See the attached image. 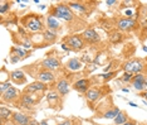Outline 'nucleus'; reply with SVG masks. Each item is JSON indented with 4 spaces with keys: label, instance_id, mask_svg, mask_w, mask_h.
I'll return each mask as SVG.
<instances>
[{
    "label": "nucleus",
    "instance_id": "f257e3e1",
    "mask_svg": "<svg viewBox=\"0 0 147 125\" xmlns=\"http://www.w3.org/2000/svg\"><path fill=\"white\" fill-rule=\"evenodd\" d=\"M20 24L26 32L43 33L45 30V25L43 23V15L35 14V13H29V14L23 15L20 18Z\"/></svg>",
    "mask_w": 147,
    "mask_h": 125
},
{
    "label": "nucleus",
    "instance_id": "f03ea898",
    "mask_svg": "<svg viewBox=\"0 0 147 125\" xmlns=\"http://www.w3.org/2000/svg\"><path fill=\"white\" fill-rule=\"evenodd\" d=\"M59 20H64V22H74L77 19V15L73 10L69 8L67 3H58L55 5H52L49 8V14Z\"/></svg>",
    "mask_w": 147,
    "mask_h": 125
},
{
    "label": "nucleus",
    "instance_id": "7ed1b4c3",
    "mask_svg": "<svg viewBox=\"0 0 147 125\" xmlns=\"http://www.w3.org/2000/svg\"><path fill=\"white\" fill-rule=\"evenodd\" d=\"M122 70L125 71V72L132 73V75H138V73H142V71L145 70V63H143L142 59L132 58V59L123 63Z\"/></svg>",
    "mask_w": 147,
    "mask_h": 125
},
{
    "label": "nucleus",
    "instance_id": "20e7f679",
    "mask_svg": "<svg viewBox=\"0 0 147 125\" xmlns=\"http://www.w3.org/2000/svg\"><path fill=\"white\" fill-rule=\"evenodd\" d=\"M64 43L69 47L71 51H82L86 47V40L79 34H72L64 38Z\"/></svg>",
    "mask_w": 147,
    "mask_h": 125
},
{
    "label": "nucleus",
    "instance_id": "39448f33",
    "mask_svg": "<svg viewBox=\"0 0 147 125\" xmlns=\"http://www.w3.org/2000/svg\"><path fill=\"white\" fill-rule=\"evenodd\" d=\"M40 66H42V68L49 70L53 72V71H57V70L61 68L62 62H61V58H59V57L53 56L52 53H48L45 58L40 62Z\"/></svg>",
    "mask_w": 147,
    "mask_h": 125
},
{
    "label": "nucleus",
    "instance_id": "423d86ee",
    "mask_svg": "<svg viewBox=\"0 0 147 125\" xmlns=\"http://www.w3.org/2000/svg\"><path fill=\"white\" fill-rule=\"evenodd\" d=\"M39 94V92H38ZM42 96L36 94H23L20 97V106L26 110H32L38 102H40Z\"/></svg>",
    "mask_w": 147,
    "mask_h": 125
},
{
    "label": "nucleus",
    "instance_id": "0eeeda50",
    "mask_svg": "<svg viewBox=\"0 0 147 125\" xmlns=\"http://www.w3.org/2000/svg\"><path fill=\"white\" fill-rule=\"evenodd\" d=\"M30 52H28L26 49H23L22 47L18 46H13L10 48V55H9V58H10L11 63H16V62H20V61L28 58Z\"/></svg>",
    "mask_w": 147,
    "mask_h": 125
},
{
    "label": "nucleus",
    "instance_id": "6e6552de",
    "mask_svg": "<svg viewBox=\"0 0 147 125\" xmlns=\"http://www.w3.org/2000/svg\"><path fill=\"white\" fill-rule=\"evenodd\" d=\"M22 91L18 90L16 87L11 86L8 91H5L4 94L1 95V102H15V101H20V97H22Z\"/></svg>",
    "mask_w": 147,
    "mask_h": 125
},
{
    "label": "nucleus",
    "instance_id": "1a4fd4ad",
    "mask_svg": "<svg viewBox=\"0 0 147 125\" xmlns=\"http://www.w3.org/2000/svg\"><path fill=\"white\" fill-rule=\"evenodd\" d=\"M136 20L133 18H121L118 19L116 22V27L118 30H121V32H131L136 28Z\"/></svg>",
    "mask_w": 147,
    "mask_h": 125
},
{
    "label": "nucleus",
    "instance_id": "9d476101",
    "mask_svg": "<svg viewBox=\"0 0 147 125\" xmlns=\"http://www.w3.org/2000/svg\"><path fill=\"white\" fill-rule=\"evenodd\" d=\"M83 37V39L86 40L87 44H97V43L101 42V36L96 32L94 28H86L84 32L81 34Z\"/></svg>",
    "mask_w": 147,
    "mask_h": 125
},
{
    "label": "nucleus",
    "instance_id": "9b49d317",
    "mask_svg": "<svg viewBox=\"0 0 147 125\" xmlns=\"http://www.w3.org/2000/svg\"><path fill=\"white\" fill-rule=\"evenodd\" d=\"M93 85V82H92V80L91 79H79V80H77L72 85V87L77 92H79V94H86L88 92V90L89 89H92V86Z\"/></svg>",
    "mask_w": 147,
    "mask_h": 125
},
{
    "label": "nucleus",
    "instance_id": "f8f14e48",
    "mask_svg": "<svg viewBox=\"0 0 147 125\" xmlns=\"http://www.w3.org/2000/svg\"><path fill=\"white\" fill-rule=\"evenodd\" d=\"M62 99L63 97L59 95L55 90H49L48 92H47V101H48L49 106H51L52 109H58V107L61 109Z\"/></svg>",
    "mask_w": 147,
    "mask_h": 125
},
{
    "label": "nucleus",
    "instance_id": "ddd939ff",
    "mask_svg": "<svg viewBox=\"0 0 147 125\" xmlns=\"http://www.w3.org/2000/svg\"><path fill=\"white\" fill-rule=\"evenodd\" d=\"M44 91H48V85L40 82V81H34V82L29 83L25 87L23 94H38V92H44Z\"/></svg>",
    "mask_w": 147,
    "mask_h": 125
},
{
    "label": "nucleus",
    "instance_id": "4468645a",
    "mask_svg": "<svg viewBox=\"0 0 147 125\" xmlns=\"http://www.w3.org/2000/svg\"><path fill=\"white\" fill-rule=\"evenodd\" d=\"M55 91L62 97H65L69 94V91H71V82H69V80L65 79V77L59 79V81L55 85Z\"/></svg>",
    "mask_w": 147,
    "mask_h": 125
},
{
    "label": "nucleus",
    "instance_id": "2eb2a0df",
    "mask_svg": "<svg viewBox=\"0 0 147 125\" xmlns=\"http://www.w3.org/2000/svg\"><path fill=\"white\" fill-rule=\"evenodd\" d=\"M35 77H36V81H40L43 83H52L53 81L55 80L54 72H52V71H49V70H44V68L38 71Z\"/></svg>",
    "mask_w": 147,
    "mask_h": 125
},
{
    "label": "nucleus",
    "instance_id": "dca6fc26",
    "mask_svg": "<svg viewBox=\"0 0 147 125\" xmlns=\"http://www.w3.org/2000/svg\"><path fill=\"white\" fill-rule=\"evenodd\" d=\"M68 6L71 8L74 13H79L81 15L88 14V3H82V1H68Z\"/></svg>",
    "mask_w": 147,
    "mask_h": 125
},
{
    "label": "nucleus",
    "instance_id": "f3484780",
    "mask_svg": "<svg viewBox=\"0 0 147 125\" xmlns=\"http://www.w3.org/2000/svg\"><path fill=\"white\" fill-rule=\"evenodd\" d=\"M10 81L15 85H25L26 83V76L22 70H14L10 72Z\"/></svg>",
    "mask_w": 147,
    "mask_h": 125
},
{
    "label": "nucleus",
    "instance_id": "a211bd4d",
    "mask_svg": "<svg viewBox=\"0 0 147 125\" xmlns=\"http://www.w3.org/2000/svg\"><path fill=\"white\" fill-rule=\"evenodd\" d=\"M146 75H143V73H138V75H135L133 76V80L131 82V85L133 86V89L140 91V92H142V91H145V81H146Z\"/></svg>",
    "mask_w": 147,
    "mask_h": 125
},
{
    "label": "nucleus",
    "instance_id": "6ab92c4d",
    "mask_svg": "<svg viewBox=\"0 0 147 125\" xmlns=\"http://www.w3.org/2000/svg\"><path fill=\"white\" fill-rule=\"evenodd\" d=\"M11 121L15 125H30L32 123L30 117L23 113H14V115L11 117Z\"/></svg>",
    "mask_w": 147,
    "mask_h": 125
},
{
    "label": "nucleus",
    "instance_id": "aec40b11",
    "mask_svg": "<svg viewBox=\"0 0 147 125\" xmlns=\"http://www.w3.org/2000/svg\"><path fill=\"white\" fill-rule=\"evenodd\" d=\"M102 96H103L102 91L99 90V89H96V87H92V89H89L88 92L86 94V99H87V101H88V104L89 102H91V104L96 102V101H98Z\"/></svg>",
    "mask_w": 147,
    "mask_h": 125
},
{
    "label": "nucleus",
    "instance_id": "412c9836",
    "mask_svg": "<svg viewBox=\"0 0 147 125\" xmlns=\"http://www.w3.org/2000/svg\"><path fill=\"white\" fill-rule=\"evenodd\" d=\"M65 67H67V70L74 71V72L76 71H81L83 68V62H82V59L73 57V58H69L68 61H67Z\"/></svg>",
    "mask_w": 147,
    "mask_h": 125
},
{
    "label": "nucleus",
    "instance_id": "4be33fe9",
    "mask_svg": "<svg viewBox=\"0 0 147 125\" xmlns=\"http://www.w3.org/2000/svg\"><path fill=\"white\" fill-rule=\"evenodd\" d=\"M125 39V36L121 33V30L118 29H112L108 32V40L113 44H118V43H121L122 40Z\"/></svg>",
    "mask_w": 147,
    "mask_h": 125
},
{
    "label": "nucleus",
    "instance_id": "5701e85b",
    "mask_svg": "<svg viewBox=\"0 0 147 125\" xmlns=\"http://www.w3.org/2000/svg\"><path fill=\"white\" fill-rule=\"evenodd\" d=\"M47 29H49V30H54V32H58V30H61L62 28V24H61V22H59L57 18H54V16H52V15H48L47 16Z\"/></svg>",
    "mask_w": 147,
    "mask_h": 125
},
{
    "label": "nucleus",
    "instance_id": "b1692460",
    "mask_svg": "<svg viewBox=\"0 0 147 125\" xmlns=\"http://www.w3.org/2000/svg\"><path fill=\"white\" fill-rule=\"evenodd\" d=\"M43 38H44V42L48 44H53V43L57 40L58 38V33L54 32V30H49V29H45L43 32Z\"/></svg>",
    "mask_w": 147,
    "mask_h": 125
},
{
    "label": "nucleus",
    "instance_id": "393cba45",
    "mask_svg": "<svg viewBox=\"0 0 147 125\" xmlns=\"http://www.w3.org/2000/svg\"><path fill=\"white\" fill-rule=\"evenodd\" d=\"M13 115H14V113H13L9 107H5V106L0 107V120H1L3 124H4L6 120H10Z\"/></svg>",
    "mask_w": 147,
    "mask_h": 125
},
{
    "label": "nucleus",
    "instance_id": "a878e982",
    "mask_svg": "<svg viewBox=\"0 0 147 125\" xmlns=\"http://www.w3.org/2000/svg\"><path fill=\"white\" fill-rule=\"evenodd\" d=\"M128 120H129L128 114H127L126 111L121 110V111H119L118 115H117L115 119H113V124H115V125H123L125 123H127Z\"/></svg>",
    "mask_w": 147,
    "mask_h": 125
},
{
    "label": "nucleus",
    "instance_id": "bb28decb",
    "mask_svg": "<svg viewBox=\"0 0 147 125\" xmlns=\"http://www.w3.org/2000/svg\"><path fill=\"white\" fill-rule=\"evenodd\" d=\"M119 110L118 107H116V106H112V107H109V109H107L105 113L102 114V116L101 117H105V119H115V117L119 114Z\"/></svg>",
    "mask_w": 147,
    "mask_h": 125
},
{
    "label": "nucleus",
    "instance_id": "cd10ccee",
    "mask_svg": "<svg viewBox=\"0 0 147 125\" xmlns=\"http://www.w3.org/2000/svg\"><path fill=\"white\" fill-rule=\"evenodd\" d=\"M11 5H13V1H5V0L0 1V14H1V16H4L10 10Z\"/></svg>",
    "mask_w": 147,
    "mask_h": 125
},
{
    "label": "nucleus",
    "instance_id": "c85d7f7f",
    "mask_svg": "<svg viewBox=\"0 0 147 125\" xmlns=\"http://www.w3.org/2000/svg\"><path fill=\"white\" fill-rule=\"evenodd\" d=\"M116 73H117V72H112V71H111V72L102 73V75H99V77H97V79H98V80L101 79V80H102V82H108L109 80H112L113 77L116 76Z\"/></svg>",
    "mask_w": 147,
    "mask_h": 125
},
{
    "label": "nucleus",
    "instance_id": "c756f323",
    "mask_svg": "<svg viewBox=\"0 0 147 125\" xmlns=\"http://www.w3.org/2000/svg\"><path fill=\"white\" fill-rule=\"evenodd\" d=\"M133 76H135V75H132V73L123 72V75H122L121 77H119V80H121L123 83H126V85H128V83H131V82H132Z\"/></svg>",
    "mask_w": 147,
    "mask_h": 125
},
{
    "label": "nucleus",
    "instance_id": "7c9ffc66",
    "mask_svg": "<svg viewBox=\"0 0 147 125\" xmlns=\"http://www.w3.org/2000/svg\"><path fill=\"white\" fill-rule=\"evenodd\" d=\"M10 87H11V83L9 82V81L8 82H5V83H1V85H0V94L3 95V94H4L5 91H8Z\"/></svg>",
    "mask_w": 147,
    "mask_h": 125
},
{
    "label": "nucleus",
    "instance_id": "2f4dec72",
    "mask_svg": "<svg viewBox=\"0 0 147 125\" xmlns=\"http://www.w3.org/2000/svg\"><path fill=\"white\" fill-rule=\"evenodd\" d=\"M106 4L108 5V6H112V5H115V4H118V1H117V0H107Z\"/></svg>",
    "mask_w": 147,
    "mask_h": 125
},
{
    "label": "nucleus",
    "instance_id": "473e14b6",
    "mask_svg": "<svg viewBox=\"0 0 147 125\" xmlns=\"http://www.w3.org/2000/svg\"><path fill=\"white\" fill-rule=\"evenodd\" d=\"M57 125H73V123H72V120H64V121H62V123H59Z\"/></svg>",
    "mask_w": 147,
    "mask_h": 125
},
{
    "label": "nucleus",
    "instance_id": "72a5a7b5",
    "mask_svg": "<svg viewBox=\"0 0 147 125\" xmlns=\"http://www.w3.org/2000/svg\"><path fill=\"white\" fill-rule=\"evenodd\" d=\"M123 125H137V121L136 120H133V119H129L127 123H125Z\"/></svg>",
    "mask_w": 147,
    "mask_h": 125
},
{
    "label": "nucleus",
    "instance_id": "f704fd0d",
    "mask_svg": "<svg viewBox=\"0 0 147 125\" xmlns=\"http://www.w3.org/2000/svg\"><path fill=\"white\" fill-rule=\"evenodd\" d=\"M140 97H142V99H145L147 101V91H142V92H140Z\"/></svg>",
    "mask_w": 147,
    "mask_h": 125
},
{
    "label": "nucleus",
    "instance_id": "c9c22d12",
    "mask_svg": "<svg viewBox=\"0 0 147 125\" xmlns=\"http://www.w3.org/2000/svg\"><path fill=\"white\" fill-rule=\"evenodd\" d=\"M62 48H63V49H64V51H67V52H69V51H71V49H69V47H68V46H67V44H65V43H62Z\"/></svg>",
    "mask_w": 147,
    "mask_h": 125
},
{
    "label": "nucleus",
    "instance_id": "e433bc0d",
    "mask_svg": "<svg viewBox=\"0 0 147 125\" xmlns=\"http://www.w3.org/2000/svg\"><path fill=\"white\" fill-rule=\"evenodd\" d=\"M30 125H40V123H38V121H35V120H32Z\"/></svg>",
    "mask_w": 147,
    "mask_h": 125
},
{
    "label": "nucleus",
    "instance_id": "4c0bfd02",
    "mask_svg": "<svg viewBox=\"0 0 147 125\" xmlns=\"http://www.w3.org/2000/svg\"><path fill=\"white\" fill-rule=\"evenodd\" d=\"M128 105H129V106H132V107H138V106H137L135 102H128Z\"/></svg>",
    "mask_w": 147,
    "mask_h": 125
},
{
    "label": "nucleus",
    "instance_id": "58836bf2",
    "mask_svg": "<svg viewBox=\"0 0 147 125\" xmlns=\"http://www.w3.org/2000/svg\"><path fill=\"white\" fill-rule=\"evenodd\" d=\"M122 91H123V92H129V89H126V87H125V89H122Z\"/></svg>",
    "mask_w": 147,
    "mask_h": 125
},
{
    "label": "nucleus",
    "instance_id": "ea45409f",
    "mask_svg": "<svg viewBox=\"0 0 147 125\" xmlns=\"http://www.w3.org/2000/svg\"><path fill=\"white\" fill-rule=\"evenodd\" d=\"M142 49H143V52H146V53H147V46H143V47H142Z\"/></svg>",
    "mask_w": 147,
    "mask_h": 125
},
{
    "label": "nucleus",
    "instance_id": "a19ab883",
    "mask_svg": "<svg viewBox=\"0 0 147 125\" xmlns=\"http://www.w3.org/2000/svg\"><path fill=\"white\" fill-rule=\"evenodd\" d=\"M145 91H147V77H146V81H145Z\"/></svg>",
    "mask_w": 147,
    "mask_h": 125
},
{
    "label": "nucleus",
    "instance_id": "79ce46f5",
    "mask_svg": "<svg viewBox=\"0 0 147 125\" xmlns=\"http://www.w3.org/2000/svg\"><path fill=\"white\" fill-rule=\"evenodd\" d=\"M1 125H4V124H1Z\"/></svg>",
    "mask_w": 147,
    "mask_h": 125
}]
</instances>
